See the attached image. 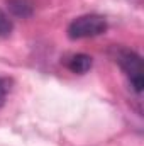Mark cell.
<instances>
[{
    "label": "cell",
    "instance_id": "cell-1",
    "mask_svg": "<svg viewBox=\"0 0 144 146\" xmlns=\"http://www.w3.org/2000/svg\"><path fill=\"white\" fill-rule=\"evenodd\" d=\"M115 61L119 63V66L122 68V72L126 73V76L129 78V83L132 87V90L141 95L144 87V66H143V58L132 51V49H126V48H119L115 51Z\"/></svg>",
    "mask_w": 144,
    "mask_h": 146
},
{
    "label": "cell",
    "instance_id": "cell-2",
    "mask_svg": "<svg viewBox=\"0 0 144 146\" xmlns=\"http://www.w3.org/2000/svg\"><path fill=\"white\" fill-rule=\"evenodd\" d=\"M107 31L105 17L98 14H87L80 15L68 26V37L70 39H87V37L100 36Z\"/></svg>",
    "mask_w": 144,
    "mask_h": 146
},
{
    "label": "cell",
    "instance_id": "cell-3",
    "mask_svg": "<svg viewBox=\"0 0 144 146\" xmlns=\"http://www.w3.org/2000/svg\"><path fill=\"white\" fill-rule=\"evenodd\" d=\"M66 66L71 73L76 75H83L92 68V58L88 54H83V53H78V54H73L68 58L66 61Z\"/></svg>",
    "mask_w": 144,
    "mask_h": 146
},
{
    "label": "cell",
    "instance_id": "cell-4",
    "mask_svg": "<svg viewBox=\"0 0 144 146\" xmlns=\"http://www.w3.org/2000/svg\"><path fill=\"white\" fill-rule=\"evenodd\" d=\"M9 9L17 17H29L32 14V5H31L29 0H10Z\"/></svg>",
    "mask_w": 144,
    "mask_h": 146
},
{
    "label": "cell",
    "instance_id": "cell-5",
    "mask_svg": "<svg viewBox=\"0 0 144 146\" xmlns=\"http://www.w3.org/2000/svg\"><path fill=\"white\" fill-rule=\"evenodd\" d=\"M14 29V24H12V19L3 12L0 10V37H5L9 36Z\"/></svg>",
    "mask_w": 144,
    "mask_h": 146
},
{
    "label": "cell",
    "instance_id": "cell-6",
    "mask_svg": "<svg viewBox=\"0 0 144 146\" xmlns=\"http://www.w3.org/2000/svg\"><path fill=\"white\" fill-rule=\"evenodd\" d=\"M9 92H10V80L5 76H0V107L5 104Z\"/></svg>",
    "mask_w": 144,
    "mask_h": 146
}]
</instances>
